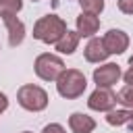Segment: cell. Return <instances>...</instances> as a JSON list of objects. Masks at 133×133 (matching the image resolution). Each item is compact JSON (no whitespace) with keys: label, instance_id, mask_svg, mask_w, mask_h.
<instances>
[{"label":"cell","instance_id":"5","mask_svg":"<svg viewBox=\"0 0 133 133\" xmlns=\"http://www.w3.org/2000/svg\"><path fill=\"white\" fill-rule=\"evenodd\" d=\"M116 94L110 89V87H96L87 100V106L91 110H98V112H110L114 106H116Z\"/></svg>","mask_w":133,"mask_h":133},{"label":"cell","instance_id":"4","mask_svg":"<svg viewBox=\"0 0 133 133\" xmlns=\"http://www.w3.org/2000/svg\"><path fill=\"white\" fill-rule=\"evenodd\" d=\"M33 69H35V75L39 79H44V81H56L60 77V73L64 71V62H62L60 56L46 52V54H39L35 58Z\"/></svg>","mask_w":133,"mask_h":133},{"label":"cell","instance_id":"3","mask_svg":"<svg viewBox=\"0 0 133 133\" xmlns=\"http://www.w3.org/2000/svg\"><path fill=\"white\" fill-rule=\"evenodd\" d=\"M17 100L29 112H39V110H44L48 106V94H46V89H42L39 85H31V83L19 87Z\"/></svg>","mask_w":133,"mask_h":133},{"label":"cell","instance_id":"2","mask_svg":"<svg viewBox=\"0 0 133 133\" xmlns=\"http://www.w3.org/2000/svg\"><path fill=\"white\" fill-rule=\"evenodd\" d=\"M85 87H87V79L77 69H64L60 73V77L56 79V89L66 100H75V98L83 96Z\"/></svg>","mask_w":133,"mask_h":133},{"label":"cell","instance_id":"12","mask_svg":"<svg viewBox=\"0 0 133 133\" xmlns=\"http://www.w3.org/2000/svg\"><path fill=\"white\" fill-rule=\"evenodd\" d=\"M106 123L112 127H121V125H131L133 127V108H121V110H110L106 114Z\"/></svg>","mask_w":133,"mask_h":133},{"label":"cell","instance_id":"8","mask_svg":"<svg viewBox=\"0 0 133 133\" xmlns=\"http://www.w3.org/2000/svg\"><path fill=\"white\" fill-rule=\"evenodd\" d=\"M75 25H77V31H79L81 37H91L100 29V19H98V15H91V12H83L81 10V15L77 17Z\"/></svg>","mask_w":133,"mask_h":133},{"label":"cell","instance_id":"15","mask_svg":"<svg viewBox=\"0 0 133 133\" xmlns=\"http://www.w3.org/2000/svg\"><path fill=\"white\" fill-rule=\"evenodd\" d=\"M116 100H118V104H123L125 108H133V85H125V87H121V91L116 94Z\"/></svg>","mask_w":133,"mask_h":133},{"label":"cell","instance_id":"9","mask_svg":"<svg viewBox=\"0 0 133 133\" xmlns=\"http://www.w3.org/2000/svg\"><path fill=\"white\" fill-rule=\"evenodd\" d=\"M83 54H85V60L87 62H102V60L108 58V50H106V46H104V42L100 37H91L87 42Z\"/></svg>","mask_w":133,"mask_h":133},{"label":"cell","instance_id":"22","mask_svg":"<svg viewBox=\"0 0 133 133\" xmlns=\"http://www.w3.org/2000/svg\"><path fill=\"white\" fill-rule=\"evenodd\" d=\"M23 133H31V131H23Z\"/></svg>","mask_w":133,"mask_h":133},{"label":"cell","instance_id":"11","mask_svg":"<svg viewBox=\"0 0 133 133\" xmlns=\"http://www.w3.org/2000/svg\"><path fill=\"white\" fill-rule=\"evenodd\" d=\"M69 127L73 133H91L96 129V121L83 112H73L69 116Z\"/></svg>","mask_w":133,"mask_h":133},{"label":"cell","instance_id":"7","mask_svg":"<svg viewBox=\"0 0 133 133\" xmlns=\"http://www.w3.org/2000/svg\"><path fill=\"white\" fill-rule=\"evenodd\" d=\"M108 54H123L127 48H129V35L121 29H110L106 31V35L102 37Z\"/></svg>","mask_w":133,"mask_h":133},{"label":"cell","instance_id":"19","mask_svg":"<svg viewBox=\"0 0 133 133\" xmlns=\"http://www.w3.org/2000/svg\"><path fill=\"white\" fill-rule=\"evenodd\" d=\"M6 108H8V98H6L4 94H0V114H2Z\"/></svg>","mask_w":133,"mask_h":133},{"label":"cell","instance_id":"18","mask_svg":"<svg viewBox=\"0 0 133 133\" xmlns=\"http://www.w3.org/2000/svg\"><path fill=\"white\" fill-rule=\"evenodd\" d=\"M118 8L125 15H133V0H118Z\"/></svg>","mask_w":133,"mask_h":133},{"label":"cell","instance_id":"1","mask_svg":"<svg viewBox=\"0 0 133 133\" xmlns=\"http://www.w3.org/2000/svg\"><path fill=\"white\" fill-rule=\"evenodd\" d=\"M66 31H69L66 23L56 15H46L42 19H37L33 25V37L44 44H56Z\"/></svg>","mask_w":133,"mask_h":133},{"label":"cell","instance_id":"21","mask_svg":"<svg viewBox=\"0 0 133 133\" xmlns=\"http://www.w3.org/2000/svg\"><path fill=\"white\" fill-rule=\"evenodd\" d=\"M129 64H131V66H133V56H131V58H129Z\"/></svg>","mask_w":133,"mask_h":133},{"label":"cell","instance_id":"16","mask_svg":"<svg viewBox=\"0 0 133 133\" xmlns=\"http://www.w3.org/2000/svg\"><path fill=\"white\" fill-rule=\"evenodd\" d=\"M81 10L83 12H91V15H100L104 10V0H79Z\"/></svg>","mask_w":133,"mask_h":133},{"label":"cell","instance_id":"23","mask_svg":"<svg viewBox=\"0 0 133 133\" xmlns=\"http://www.w3.org/2000/svg\"><path fill=\"white\" fill-rule=\"evenodd\" d=\"M33 2H37V0H33Z\"/></svg>","mask_w":133,"mask_h":133},{"label":"cell","instance_id":"6","mask_svg":"<svg viewBox=\"0 0 133 133\" xmlns=\"http://www.w3.org/2000/svg\"><path fill=\"white\" fill-rule=\"evenodd\" d=\"M121 77V66L114 62H106L94 71V83L98 87H112Z\"/></svg>","mask_w":133,"mask_h":133},{"label":"cell","instance_id":"13","mask_svg":"<svg viewBox=\"0 0 133 133\" xmlns=\"http://www.w3.org/2000/svg\"><path fill=\"white\" fill-rule=\"evenodd\" d=\"M79 31H66L58 42H56V50L60 54H73L79 46Z\"/></svg>","mask_w":133,"mask_h":133},{"label":"cell","instance_id":"20","mask_svg":"<svg viewBox=\"0 0 133 133\" xmlns=\"http://www.w3.org/2000/svg\"><path fill=\"white\" fill-rule=\"evenodd\" d=\"M123 79H125V83H129V85H133V66L123 75Z\"/></svg>","mask_w":133,"mask_h":133},{"label":"cell","instance_id":"14","mask_svg":"<svg viewBox=\"0 0 133 133\" xmlns=\"http://www.w3.org/2000/svg\"><path fill=\"white\" fill-rule=\"evenodd\" d=\"M23 8V0H0V17H12Z\"/></svg>","mask_w":133,"mask_h":133},{"label":"cell","instance_id":"10","mask_svg":"<svg viewBox=\"0 0 133 133\" xmlns=\"http://www.w3.org/2000/svg\"><path fill=\"white\" fill-rule=\"evenodd\" d=\"M2 21H4V25H6V29H8V44H10V46H19V44L25 39V25L17 19V15L4 17Z\"/></svg>","mask_w":133,"mask_h":133},{"label":"cell","instance_id":"17","mask_svg":"<svg viewBox=\"0 0 133 133\" xmlns=\"http://www.w3.org/2000/svg\"><path fill=\"white\" fill-rule=\"evenodd\" d=\"M42 133H66L64 131V127L62 125H58V123H50V125H46L44 127V131Z\"/></svg>","mask_w":133,"mask_h":133}]
</instances>
